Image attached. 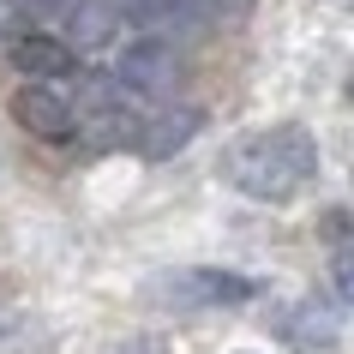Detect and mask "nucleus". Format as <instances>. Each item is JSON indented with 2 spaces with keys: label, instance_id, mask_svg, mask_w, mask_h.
Segmentation results:
<instances>
[{
  "label": "nucleus",
  "instance_id": "nucleus-9",
  "mask_svg": "<svg viewBox=\"0 0 354 354\" xmlns=\"http://www.w3.org/2000/svg\"><path fill=\"white\" fill-rule=\"evenodd\" d=\"M19 6H24L37 24H55V19H66V12H73L78 0H19Z\"/></svg>",
  "mask_w": 354,
  "mask_h": 354
},
{
  "label": "nucleus",
  "instance_id": "nucleus-8",
  "mask_svg": "<svg viewBox=\"0 0 354 354\" xmlns=\"http://www.w3.org/2000/svg\"><path fill=\"white\" fill-rule=\"evenodd\" d=\"M205 132V109H168V114H150L145 132H138V145L132 150H145V156H174V150H187L192 138Z\"/></svg>",
  "mask_w": 354,
  "mask_h": 354
},
{
  "label": "nucleus",
  "instance_id": "nucleus-5",
  "mask_svg": "<svg viewBox=\"0 0 354 354\" xmlns=\"http://www.w3.org/2000/svg\"><path fill=\"white\" fill-rule=\"evenodd\" d=\"M6 55H12V66L24 78H42V84L78 73V48L66 37H48V30H19V37L6 42Z\"/></svg>",
  "mask_w": 354,
  "mask_h": 354
},
{
  "label": "nucleus",
  "instance_id": "nucleus-2",
  "mask_svg": "<svg viewBox=\"0 0 354 354\" xmlns=\"http://www.w3.org/2000/svg\"><path fill=\"white\" fill-rule=\"evenodd\" d=\"M114 78L138 102H168V96L180 91V48H174V37H162V30L132 37L120 48V60H114Z\"/></svg>",
  "mask_w": 354,
  "mask_h": 354
},
{
  "label": "nucleus",
  "instance_id": "nucleus-4",
  "mask_svg": "<svg viewBox=\"0 0 354 354\" xmlns=\"http://www.w3.org/2000/svg\"><path fill=\"white\" fill-rule=\"evenodd\" d=\"M12 120L30 138H48V145H73L78 138V109L55 84H42V78H24L19 91H12Z\"/></svg>",
  "mask_w": 354,
  "mask_h": 354
},
{
  "label": "nucleus",
  "instance_id": "nucleus-1",
  "mask_svg": "<svg viewBox=\"0 0 354 354\" xmlns=\"http://www.w3.org/2000/svg\"><path fill=\"white\" fill-rule=\"evenodd\" d=\"M223 174L228 187L252 198V205H288L300 198V187L318 174V145L306 127H270V132H252L223 156Z\"/></svg>",
  "mask_w": 354,
  "mask_h": 354
},
{
  "label": "nucleus",
  "instance_id": "nucleus-6",
  "mask_svg": "<svg viewBox=\"0 0 354 354\" xmlns=\"http://www.w3.org/2000/svg\"><path fill=\"white\" fill-rule=\"evenodd\" d=\"M174 288H162L168 300H180V306H241V300L259 295V282L252 277H234V270H180V277H168Z\"/></svg>",
  "mask_w": 354,
  "mask_h": 354
},
{
  "label": "nucleus",
  "instance_id": "nucleus-10",
  "mask_svg": "<svg viewBox=\"0 0 354 354\" xmlns=\"http://www.w3.org/2000/svg\"><path fill=\"white\" fill-rule=\"evenodd\" d=\"M330 288L354 306V252H336V264H330Z\"/></svg>",
  "mask_w": 354,
  "mask_h": 354
},
{
  "label": "nucleus",
  "instance_id": "nucleus-7",
  "mask_svg": "<svg viewBox=\"0 0 354 354\" xmlns=\"http://www.w3.org/2000/svg\"><path fill=\"white\" fill-rule=\"evenodd\" d=\"M60 24H66V42H73L78 55H102V48H114L120 30H127V6H120V0H78Z\"/></svg>",
  "mask_w": 354,
  "mask_h": 354
},
{
  "label": "nucleus",
  "instance_id": "nucleus-3",
  "mask_svg": "<svg viewBox=\"0 0 354 354\" xmlns=\"http://www.w3.org/2000/svg\"><path fill=\"white\" fill-rule=\"evenodd\" d=\"M150 120V102L120 84V78H91V91H84V109H78V132H91L96 145H138V132Z\"/></svg>",
  "mask_w": 354,
  "mask_h": 354
}]
</instances>
